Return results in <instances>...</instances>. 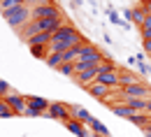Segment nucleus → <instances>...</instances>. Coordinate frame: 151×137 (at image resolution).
I'll return each mask as SVG.
<instances>
[{"instance_id": "nucleus-15", "label": "nucleus", "mask_w": 151, "mask_h": 137, "mask_svg": "<svg viewBox=\"0 0 151 137\" xmlns=\"http://www.w3.org/2000/svg\"><path fill=\"white\" fill-rule=\"evenodd\" d=\"M65 128H68L72 135H77V137H88V130L84 128V123H79V121H75V118H70V121L65 123Z\"/></svg>"}, {"instance_id": "nucleus-9", "label": "nucleus", "mask_w": 151, "mask_h": 137, "mask_svg": "<svg viewBox=\"0 0 151 137\" xmlns=\"http://www.w3.org/2000/svg\"><path fill=\"white\" fill-rule=\"evenodd\" d=\"M128 121H130L132 126H137V128H142V130H144L147 126H151V116L147 114V112H132V116L128 118Z\"/></svg>"}, {"instance_id": "nucleus-27", "label": "nucleus", "mask_w": 151, "mask_h": 137, "mask_svg": "<svg viewBox=\"0 0 151 137\" xmlns=\"http://www.w3.org/2000/svg\"><path fill=\"white\" fill-rule=\"evenodd\" d=\"M54 0H28V7H40V5H51Z\"/></svg>"}, {"instance_id": "nucleus-11", "label": "nucleus", "mask_w": 151, "mask_h": 137, "mask_svg": "<svg viewBox=\"0 0 151 137\" xmlns=\"http://www.w3.org/2000/svg\"><path fill=\"white\" fill-rule=\"evenodd\" d=\"M123 102L130 107L132 112H147L149 109V100H144V98H126Z\"/></svg>"}, {"instance_id": "nucleus-1", "label": "nucleus", "mask_w": 151, "mask_h": 137, "mask_svg": "<svg viewBox=\"0 0 151 137\" xmlns=\"http://www.w3.org/2000/svg\"><path fill=\"white\" fill-rule=\"evenodd\" d=\"M2 19L7 21L12 28H23V26L30 21V7H28V5H23V7H17V9L2 12Z\"/></svg>"}, {"instance_id": "nucleus-20", "label": "nucleus", "mask_w": 151, "mask_h": 137, "mask_svg": "<svg viewBox=\"0 0 151 137\" xmlns=\"http://www.w3.org/2000/svg\"><path fill=\"white\" fill-rule=\"evenodd\" d=\"M119 81H121V86H132V84H137V77L130 72H123V75H119Z\"/></svg>"}, {"instance_id": "nucleus-10", "label": "nucleus", "mask_w": 151, "mask_h": 137, "mask_svg": "<svg viewBox=\"0 0 151 137\" xmlns=\"http://www.w3.org/2000/svg\"><path fill=\"white\" fill-rule=\"evenodd\" d=\"M86 91L93 95V98H107L109 93H112V88H107V86H102L100 81H93L91 86H86Z\"/></svg>"}, {"instance_id": "nucleus-2", "label": "nucleus", "mask_w": 151, "mask_h": 137, "mask_svg": "<svg viewBox=\"0 0 151 137\" xmlns=\"http://www.w3.org/2000/svg\"><path fill=\"white\" fill-rule=\"evenodd\" d=\"M49 109V100L40 98V95H26V114L23 116H44V112Z\"/></svg>"}, {"instance_id": "nucleus-5", "label": "nucleus", "mask_w": 151, "mask_h": 137, "mask_svg": "<svg viewBox=\"0 0 151 137\" xmlns=\"http://www.w3.org/2000/svg\"><path fill=\"white\" fill-rule=\"evenodd\" d=\"M44 116L58 118V121L68 123V121L72 118V114H70V105H65V102H49V109L44 112Z\"/></svg>"}, {"instance_id": "nucleus-12", "label": "nucleus", "mask_w": 151, "mask_h": 137, "mask_svg": "<svg viewBox=\"0 0 151 137\" xmlns=\"http://www.w3.org/2000/svg\"><path fill=\"white\" fill-rule=\"evenodd\" d=\"M28 42V47H49V42H51V35L49 33H35L30 39H26Z\"/></svg>"}, {"instance_id": "nucleus-19", "label": "nucleus", "mask_w": 151, "mask_h": 137, "mask_svg": "<svg viewBox=\"0 0 151 137\" xmlns=\"http://www.w3.org/2000/svg\"><path fill=\"white\" fill-rule=\"evenodd\" d=\"M47 65L54 67V70H58V67L63 65V54H49V56H47Z\"/></svg>"}, {"instance_id": "nucleus-22", "label": "nucleus", "mask_w": 151, "mask_h": 137, "mask_svg": "<svg viewBox=\"0 0 151 137\" xmlns=\"http://www.w3.org/2000/svg\"><path fill=\"white\" fill-rule=\"evenodd\" d=\"M139 30H142V37L144 39H151V16L144 19V23L139 26Z\"/></svg>"}, {"instance_id": "nucleus-31", "label": "nucleus", "mask_w": 151, "mask_h": 137, "mask_svg": "<svg viewBox=\"0 0 151 137\" xmlns=\"http://www.w3.org/2000/svg\"><path fill=\"white\" fill-rule=\"evenodd\" d=\"M142 133H144V137H151V126H147V128H144Z\"/></svg>"}, {"instance_id": "nucleus-33", "label": "nucleus", "mask_w": 151, "mask_h": 137, "mask_svg": "<svg viewBox=\"0 0 151 137\" xmlns=\"http://www.w3.org/2000/svg\"><path fill=\"white\" fill-rule=\"evenodd\" d=\"M88 137H102V135H95V133H88Z\"/></svg>"}, {"instance_id": "nucleus-8", "label": "nucleus", "mask_w": 151, "mask_h": 137, "mask_svg": "<svg viewBox=\"0 0 151 137\" xmlns=\"http://www.w3.org/2000/svg\"><path fill=\"white\" fill-rule=\"evenodd\" d=\"M70 114H72V118L79 121V123H88V121L93 118V114H91L88 109H84V107H79V105H72V107H70Z\"/></svg>"}, {"instance_id": "nucleus-29", "label": "nucleus", "mask_w": 151, "mask_h": 137, "mask_svg": "<svg viewBox=\"0 0 151 137\" xmlns=\"http://www.w3.org/2000/svg\"><path fill=\"white\" fill-rule=\"evenodd\" d=\"M137 63H139L137 56H130V58H128V65H132V67H137Z\"/></svg>"}, {"instance_id": "nucleus-24", "label": "nucleus", "mask_w": 151, "mask_h": 137, "mask_svg": "<svg viewBox=\"0 0 151 137\" xmlns=\"http://www.w3.org/2000/svg\"><path fill=\"white\" fill-rule=\"evenodd\" d=\"M107 16H109V21H112L114 26H128L126 21H123L121 16H119V14H116V12H114V9H109V14H107Z\"/></svg>"}, {"instance_id": "nucleus-14", "label": "nucleus", "mask_w": 151, "mask_h": 137, "mask_svg": "<svg viewBox=\"0 0 151 137\" xmlns=\"http://www.w3.org/2000/svg\"><path fill=\"white\" fill-rule=\"evenodd\" d=\"M114 116H121V118H130L132 116V109L126 105V102H116V105H109Z\"/></svg>"}, {"instance_id": "nucleus-18", "label": "nucleus", "mask_w": 151, "mask_h": 137, "mask_svg": "<svg viewBox=\"0 0 151 137\" xmlns=\"http://www.w3.org/2000/svg\"><path fill=\"white\" fill-rule=\"evenodd\" d=\"M98 72H100V75H105V72H116V63H114V60L107 56V58L98 65Z\"/></svg>"}, {"instance_id": "nucleus-6", "label": "nucleus", "mask_w": 151, "mask_h": 137, "mask_svg": "<svg viewBox=\"0 0 151 137\" xmlns=\"http://www.w3.org/2000/svg\"><path fill=\"white\" fill-rule=\"evenodd\" d=\"M2 102L12 109V114H26V95H21L17 91H12L9 95H5Z\"/></svg>"}, {"instance_id": "nucleus-7", "label": "nucleus", "mask_w": 151, "mask_h": 137, "mask_svg": "<svg viewBox=\"0 0 151 137\" xmlns=\"http://www.w3.org/2000/svg\"><path fill=\"white\" fill-rule=\"evenodd\" d=\"M98 81L102 84V86H107V88H112V91H119L121 88V81H119V72H105V75H100Z\"/></svg>"}, {"instance_id": "nucleus-17", "label": "nucleus", "mask_w": 151, "mask_h": 137, "mask_svg": "<svg viewBox=\"0 0 151 137\" xmlns=\"http://www.w3.org/2000/svg\"><path fill=\"white\" fill-rule=\"evenodd\" d=\"M28 5V0H0V12H9V9H17Z\"/></svg>"}, {"instance_id": "nucleus-30", "label": "nucleus", "mask_w": 151, "mask_h": 137, "mask_svg": "<svg viewBox=\"0 0 151 137\" xmlns=\"http://www.w3.org/2000/svg\"><path fill=\"white\" fill-rule=\"evenodd\" d=\"M144 9H147V14L151 16V0H147V2H144Z\"/></svg>"}, {"instance_id": "nucleus-32", "label": "nucleus", "mask_w": 151, "mask_h": 137, "mask_svg": "<svg viewBox=\"0 0 151 137\" xmlns=\"http://www.w3.org/2000/svg\"><path fill=\"white\" fill-rule=\"evenodd\" d=\"M147 114H149V116H151V100H149V109H147Z\"/></svg>"}, {"instance_id": "nucleus-13", "label": "nucleus", "mask_w": 151, "mask_h": 137, "mask_svg": "<svg viewBox=\"0 0 151 137\" xmlns=\"http://www.w3.org/2000/svg\"><path fill=\"white\" fill-rule=\"evenodd\" d=\"M86 126H88V128H91V133H95V135H102V137H109V130H107V126H105V123H102V121H100V118H91V121H88V123H86Z\"/></svg>"}, {"instance_id": "nucleus-25", "label": "nucleus", "mask_w": 151, "mask_h": 137, "mask_svg": "<svg viewBox=\"0 0 151 137\" xmlns=\"http://www.w3.org/2000/svg\"><path fill=\"white\" fill-rule=\"evenodd\" d=\"M9 93H12V86H9L5 79H0V100L5 98V95H9Z\"/></svg>"}, {"instance_id": "nucleus-4", "label": "nucleus", "mask_w": 151, "mask_h": 137, "mask_svg": "<svg viewBox=\"0 0 151 137\" xmlns=\"http://www.w3.org/2000/svg\"><path fill=\"white\" fill-rule=\"evenodd\" d=\"M119 93H121V98H144V100H151V88L149 86H144V84H132V86H121L119 88Z\"/></svg>"}, {"instance_id": "nucleus-3", "label": "nucleus", "mask_w": 151, "mask_h": 137, "mask_svg": "<svg viewBox=\"0 0 151 137\" xmlns=\"http://www.w3.org/2000/svg\"><path fill=\"white\" fill-rule=\"evenodd\" d=\"M63 16L60 7L56 2L51 5H40V7H30V21H40V19H58Z\"/></svg>"}, {"instance_id": "nucleus-23", "label": "nucleus", "mask_w": 151, "mask_h": 137, "mask_svg": "<svg viewBox=\"0 0 151 137\" xmlns=\"http://www.w3.org/2000/svg\"><path fill=\"white\" fill-rule=\"evenodd\" d=\"M30 54H33L35 58H44V60H47V56H49L47 47H30Z\"/></svg>"}, {"instance_id": "nucleus-26", "label": "nucleus", "mask_w": 151, "mask_h": 137, "mask_svg": "<svg viewBox=\"0 0 151 137\" xmlns=\"http://www.w3.org/2000/svg\"><path fill=\"white\" fill-rule=\"evenodd\" d=\"M0 116H2V118H9V116H14V114H12V109H9V107H7V105H5L2 100H0Z\"/></svg>"}, {"instance_id": "nucleus-16", "label": "nucleus", "mask_w": 151, "mask_h": 137, "mask_svg": "<svg viewBox=\"0 0 151 137\" xmlns=\"http://www.w3.org/2000/svg\"><path fill=\"white\" fill-rule=\"evenodd\" d=\"M147 16H149V14H147V9H144V7H132V9H130V21H135L137 26H142Z\"/></svg>"}, {"instance_id": "nucleus-28", "label": "nucleus", "mask_w": 151, "mask_h": 137, "mask_svg": "<svg viewBox=\"0 0 151 137\" xmlns=\"http://www.w3.org/2000/svg\"><path fill=\"white\" fill-rule=\"evenodd\" d=\"M144 54L151 56V39H144Z\"/></svg>"}, {"instance_id": "nucleus-21", "label": "nucleus", "mask_w": 151, "mask_h": 137, "mask_svg": "<svg viewBox=\"0 0 151 137\" xmlns=\"http://www.w3.org/2000/svg\"><path fill=\"white\" fill-rule=\"evenodd\" d=\"M58 72H60L63 77H75V63H63V65L58 67Z\"/></svg>"}]
</instances>
